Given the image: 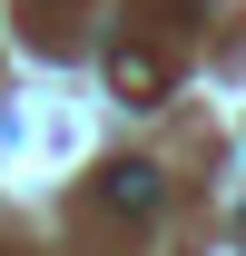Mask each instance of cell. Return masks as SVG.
I'll list each match as a JSON object with an SVG mask.
<instances>
[{
    "label": "cell",
    "instance_id": "1",
    "mask_svg": "<svg viewBox=\"0 0 246 256\" xmlns=\"http://www.w3.org/2000/svg\"><path fill=\"white\" fill-rule=\"evenodd\" d=\"M108 207H128V217H148V207H158V168L118 158V168H108Z\"/></svg>",
    "mask_w": 246,
    "mask_h": 256
},
{
    "label": "cell",
    "instance_id": "2",
    "mask_svg": "<svg viewBox=\"0 0 246 256\" xmlns=\"http://www.w3.org/2000/svg\"><path fill=\"white\" fill-rule=\"evenodd\" d=\"M108 79H118V89H158V79H168V60H158V50H108Z\"/></svg>",
    "mask_w": 246,
    "mask_h": 256
}]
</instances>
